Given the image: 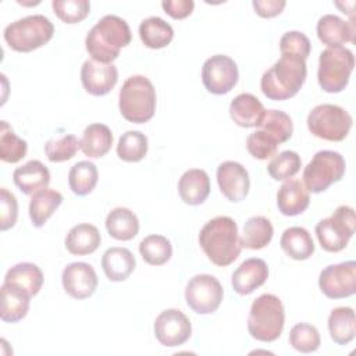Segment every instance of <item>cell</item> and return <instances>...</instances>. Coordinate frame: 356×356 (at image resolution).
<instances>
[{
    "label": "cell",
    "instance_id": "6da1fadb",
    "mask_svg": "<svg viewBox=\"0 0 356 356\" xmlns=\"http://www.w3.org/2000/svg\"><path fill=\"white\" fill-rule=\"evenodd\" d=\"M197 241L207 259L218 267L232 264L242 250L238 225L228 216H217L209 220L202 227Z\"/></svg>",
    "mask_w": 356,
    "mask_h": 356
},
{
    "label": "cell",
    "instance_id": "7a4b0ae2",
    "mask_svg": "<svg viewBox=\"0 0 356 356\" xmlns=\"http://www.w3.org/2000/svg\"><path fill=\"white\" fill-rule=\"evenodd\" d=\"M129 25L118 15H104L88 32L85 49L90 58L103 64H113L122 47L131 43Z\"/></svg>",
    "mask_w": 356,
    "mask_h": 356
},
{
    "label": "cell",
    "instance_id": "3957f363",
    "mask_svg": "<svg viewBox=\"0 0 356 356\" xmlns=\"http://www.w3.org/2000/svg\"><path fill=\"white\" fill-rule=\"evenodd\" d=\"M307 76L306 61L298 57L281 56L260 79L263 95L275 102L293 97L303 86Z\"/></svg>",
    "mask_w": 356,
    "mask_h": 356
},
{
    "label": "cell",
    "instance_id": "277c9868",
    "mask_svg": "<svg viewBox=\"0 0 356 356\" xmlns=\"http://www.w3.org/2000/svg\"><path fill=\"white\" fill-rule=\"evenodd\" d=\"M156 100V89L152 81L145 75H132L120 89V113L129 122L145 124L154 115Z\"/></svg>",
    "mask_w": 356,
    "mask_h": 356
},
{
    "label": "cell",
    "instance_id": "5b68a950",
    "mask_svg": "<svg viewBox=\"0 0 356 356\" xmlns=\"http://www.w3.org/2000/svg\"><path fill=\"white\" fill-rule=\"evenodd\" d=\"M285 310L281 299L273 293H263L250 306L248 331L260 342H274L282 334Z\"/></svg>",
    "mask_w": 356,
    "mask_h": 356
},
{
    "label": "cell",
    "instance_id": "8992f818",
    "mask_svg": "<svg viewBox=\"0 0 356 356\" xmlns=\"http://www.w3.org/2000/svg\"><path fill=\"white\" fill-rule=\"evenodd\" d=\"M53 22L42 14H33L8 24L3 36L14 51L29 53L44 46L53 38Z\"/></svg>",
    "mask_w": 356,
    "mask_h": 356
},
{
    "label": "cell",
    "instance_id": "52a82bcc",
    "mask_svg": "<svg viewBox=\"0 0 356 356\" xmlns=\"http://www.w3.org/2000/svg\"><path fill=\"white\" fill-rule=\"evenodd\" d=\"M355 68V56L346 47H327L320 53L317 81L327 93L342 92Z\"/></svg>",
    "mask_w": 356,
    "mask_h": 356
},
{
    "label": "cell",
    "instance_id": "ba28073f",
    "mask_svg": "<svg viewBox=\"0 0 356 356\" xmlns=\"http://www.w3.org/2000/svg\"><path fill=\"white\" fill-rule=\"evenodd\" d=\"M352 115L343 107L331 103L313 107L306 120L312 135L330 142L343 140L352 128Z\"/></svg>",
    "mask_w": 356,
    "mask_h": 356
},
{
    "label": "cell",
    "instance_id": "9c48e42d",
    "mask_svg": "<svg viewBox=\"0 0 356 356\" xmlns=\"http://www.w3.org/2000/svg\"><path fill=\"white\" fill-rule=\"evenodd\" d=\"M346 171V163L341 153L320 150L303 170V185L312 193H321L332 184L341 181Z\"/></svg>",
    "mask_w": 356,
    "mask_h": 356
},
{
    "label": "cell",
    "instance_id": "30bf717a",
    "mask_svg": "<svg viewBox=\"0 0 356 356\" xmlns=\"http://www.w3.org/2000/svg\"><path fill=\"white\" fill-rule=\"evenodd\" d=\"M356 218L350 206L341 204L334 213L316 225V236L325 252L337 253L343 250L355 234Z\"/></svg>",
    "mask_w": 356,
    "mask_h": 356
},
{
    "label": "cell",
    "instance_id": "8fae6325",
    "mask_svg": "<svg viewBox=\"0 0 356 356\" xmlns=\"http://www.w3.org/2000/svg\"><path fill=\"white\" fill-rule=\"evenodd\" d=\"M224 298L220 281L210 274L192 277L185 286L186 305L197 314H211L217 312Z\"/></svg>",
    "mask_w": 356,
    "mask_h": 356
},
{
    "label": "cell",
    "instance_id": "7c38bea8",
    "mask_svg": "<svg viewBox=\"0 0 356 356\" xmlns=\"http://www.w3.org/2000/svg\"><path fill=\"white\" fill-rule=\"evenodd\" d=\"M238 65L225 54L211 56L203 63L202 82L209 93L227 95L238 83Z\"/></svg>",
    "mask_w": 356,
    "mask_h": 356
},
{
    "label": "cell",
    "instance_id": "4fadbf2b",
    "mask_svg": "<svg viewBox=\"0 0 356 356\" xmlns=\"http://www.w3.org/2000/svg\"><path fill=\"white\" fill-rule=\"evenodd\" d=\"M318 286L328 299H343L356 292V261L330 264L318 275Z\"/></svg>",
    "mask_w": 356,
    "mask_h": 356
},
{
    "label": "cell",
    "instance_id": "5bb4252c",
    "mask_svg": "<svg viewBox=\"0 0 356 356\" xmlns=\"http://www.w3.org/2000/svg\"><path fill=\"white\" fill-rule=\"evenodd\" d=\"M153 331L156 339L165 348L184 345L192 334L191 320L178 309H165L154 320Z\"/></svg>",
    "mask_w": 356,
    "mask_h": 356
},
{
    "label": "cell",
    "instance_id": "9a60e30c",
    "mask_svg": "<svg viewBox=\"0 0 356 356\" xmlns=\"http://www.w3.org/2000/svg\"><path fill=\"white\" fill-rule=\"evenodd\" d=\"M61 284L67 295L82 300L92 296L97 288L99 278L95 268L85 261H74L64 267Z\"/></svg>",
    "mask_w": 356,
    "mask_h": 356
},
{
    "label": "cell",
    "instance_id": "2e32d148",
    "mask_svg": "<svg viewBox=\"0 0 356 356\" xmlns=\"http://www.w3.org/2000/svg\"><path fill=\"white\" fill-rule=\"evenodd\" d=\"M217 184L221 193L232 203L242 202L250 189L248 170L238 161H222L216 172Z\"/></svg>",
    "mask_w": 356,
    "mask_h": 356
},
{
    "label": "cell",
    "instance_id": "e0dca14e",
    "mask_svg": "<svg viewBox=\"0 0 356 356\" xmlns=\"http://www.w3.org/2000/svg\"><path fill=\"white\" fill-rule=\"evenodd\" d=\"M117 81L118 71L114 64H103L92 58L82 64L81 82L83 89L92 96H104L110 93Z\"/></svg>",
    "mask_w": 356,
    "mask_h": 356
},
{
    "label": "cell",
    "instance_id": "ac0fdd59",
    "mask_svg": "<svg viewBox=\"0 0 356 356\" xmlns=\"http://www.w3.org/2000/svg\"><path fill=\"white\" fill-rule=\"evenodd\" d=\"M317 36L328 47H342L345 43H355V19L345 21L335 14H325L317 21Z\"/></svg>",
    "mask_w": 356,
    "mask_h": 356
},
{
    "label": "cell",
    "instance_id": "d6986e66",
    "mask_svg": "<svg viewBox=\"0 0 356 356\" xmlns=\"http://www.w3.org/2000/svg\"><path fill=\"white\" fill-rule=\"evenodd\" d=\"M268 278V266L263 259L250 257L241 263L231 277V285L238 295H249Z\"/></svg>",
    "mask_w": 356,
    "mask_h": 356
},
{
    "label": "cell",
    "instance_id": "ffe728a7",
    "mask_svg": "<svg viewBox=\"0 0 356 356\" xmlns=\"http://www.w3.org/2000/svg\"><path fill=\"white\" fill-rule=\"evenodd\" d=\"M310 203V195L299 179H286L277 192V206L281 214L295 217L302 214Z\"/></svg>",
    "mask_w": 356,
    "mask_h": 356
},
{
    "label": "cell",
    "instance_id": "44dd1931",
    "mask_svg": "<svg viewBox=\"0 0 356 356\" xmlns=\"http://www.w3.org/2000/svg\"><path fill=\"white\" fill-rule=\"evenodd\" d=\"M178 193L184 203L199 206L210 195V178L204 170H186L178 181Z\"/></svg>",
    "mask_w": 356,
    "mask_h": 356
},
{
    "label": "cell",
    "instance_id": "7402d4cb",
    "mask_svg": "<svg viewBox=\"0 0 356 356\" xmlns=\"http://www.w3.org/2000/svg\"><path fill=\"white\" fill-rule=\"evenodd\" d=\"M266 108L261 102L252 93H239L229 104L232 121L242 128H256L261 124Z\"/></svg>",
    "mask_w": 356,
    "mask_h": 356
},
{
    "label": "cell",
    "instance_id": "603a6c76",
    "mask_svg": "<svg viewBox=\"0 0 356 356\" xmlns=\"http://www.w3.org/2000/svg\"><path fill=\"white\" fill-rule=\"evenodd\" d=\"M1 305H0V318L4 323H18L21 321L29 310L31 295L8 282L1 284Z\"/></svg>",
    "mask_w": 356,
    "mask_h": 356
},
{
    "label": "cell",
    "instance_id": "cb8c5ba5",
    "mask_svg": "<svg viewBox=\"0 0 356 356\" xmlns=\"http://www.w3.org/2000/svg\"><path fill=\"white\" fill-rule=\"evenodd\" d=\"M15 186L25 195H33L50 184V171L39 160H29L13 172Z\"/></svg>",
    "mask_w": 356,
    "mask_h": 356
},
{
    "label": "cell",
    "instance_id": "d4e9b609",
    "mask_svg": "<svg viewBox=\"0 0 356 356\" xmlns=\"http://www.w3.org/2000/svg\"><path fill=\"white\" fill-rule=\"evenodd\" d=\"M135 266V256L127 248H108L102 257V268L106 277L113 282L125 281L134 273Z\"/></svg>",
    "mask_w": 356,
    "mask_h": 356
},
{
    "label": "cell",
    "instance_id": "484cf974",
    "mask_svg": "<svg viewBox=\"0 0 356 356\" xmlns=\"http://www.w3.org/2000/svg\"><path fill=\"white\" fill-rule=\"evenodd\" d=\"M102 236L97 227L82 222L74 225L65 236V249L74 256H86L97 250Z\"/></svg>",
    "mask_w": 356,
    "mask_h": 356
},
{
    "label": "cell",
    "instance_id": "4316f807",
    "mask_svg": "<svg viewBox=\"0 0 356 356\" xmlns=\"http://www.w3.org/2000/svg\"><path fill=\"white\" fill-rule=\"evenodd\" d=\"M113 146L111 129L100 122L89 124L81 138V150L89 159L106 156Z\"/></svg>",
    "mask_w": 356,
    "mask_h": 356
},
{
    "label": "cell",
    "instance_id": "83f0119b",
    "mask_svg": "<svg viewBox=\"0 0 356 356\" xmlns=\"http://www.w3.org/2000/svg\"><path fill=\"white\" fill-rule=\"evenodd\" d=\"M63 203V195L50 188H44L31 195L29 218L36 228L43 227Z\"/></svg>",
    "mask_w": 356,
    "mask_h": 356
},
{
    "label": "cell",
    "instance_id": "f1b7e54d",
    "mask_svg": "<svg viewBox=\"0 0 356 356\" xmlns=\"http://www.w3.org/2000/svg\"><path fill=\"white\" fill-rule=\"evenodd\" d=\"M281 249L293 260H307L314 253V242L309 231L303 227L286 228L280 239Z\"/></svg>",
    "mask_w": 356,
    "mask_h": 356
},
{
    "label": "cell",
    "instance_id": "f546056e",
    "mask_svg": "<svg viewBox=\"0 0 356 356\" xmlns=\"http://www.w3.org/2000/svg\"><path fill=\"white\" fill-rule=\"evenodd\" d=\"M328 332L331 339L338 345H348L356 335L355 312L349 306H339L330 312Z\"/></svg>",
    "mask_w": 356,
    "mask_h": 356
},
{
    "label": "cell",
    "instance_id": "4dcf8cb0",
    "mask_svg": "<svg viewBox=\"0 0 356 356\" xmlns=\"http://www.w3.org/2000/svg\"><path fill=\"white\" fill-rule=\"evenodd\" d=\"M106 229L117 241H131L139 232L136 214L127 207H115L106 217Z\"/></svg>",
    "mask_w": 356,
    "mask_h": 356
},
{
    "label": "cell",
    "instance_id": "1f68e13d",
    "mask_svg": "<svg viewBox=\"0 0 356 356\" xmlns=\"http://www.w3.org/2000/svg\"><path fill=\"white\" fill-rule=\"evenodd\" d=\"M3 282L13 284L26 291L31 296H35L42 289L43 273L40 267L36 266L35 263L22 261L7 270Z\"/></svg>",
    "mask_w": 356,
    "mask_h": 356
},
{
    "label": "cell",
    "instance_id": "d6a6232c",
    "mask_svg": "<svg viewBox=\"0 0 356 356\" xmlns=\"http://www.w3.org/2000/svg\"><path fill=\"white\" fill-rule=\"evenodd\" d=\"M273 235L274 228L271 221L263 216H253L245 222L239 241L242 248L259 250L266 248L271 242Z\"/></svg>",
    "mask_w": 356,
    "mask_h": 356
},
{
    "label": "cell",
    "instance_id": "836d02e7",
    "mask_svg": "<svg viewBox=\"0 0 356 356\" xmlns=\"http://www.w3.org/2000/svg\"><path fill=\"white\" fill-rule=\"evenodd\" d=\"M139 38L146 47L157 50L171 43L174 39V29L163 18L149 17L139 25Z\"/></svg>",
    "mask_w": 356,
    "mask_h": 356
},
{
    "label": "cell",
    "instance_id": "e575fe53",
    "mask_svg": "<svg viewBox=\"0 0 356 356\" xmlns=\"http://www.w3.org/2000/svg\"><path fill=\"white\" fill-rule=\"evenodd\" d=\"M99 172L96 165L89 160L74 164L68 172V185L76 196L89 195L97 185Z\"/></svg>",
    "mask_w": 356,
    "mask_h": 356
},
{
    "label": "cell",
    "instance_id": "d590c367",
    "mask_svg": "<svg viewBox=\"0 0 356 356\" xmlns=\"http://www.w3.org/2000/svg\"><path fill=\"white\" fill-rule=\"evenodd\" d=\"M149 149L147 136L139 131H127L117 143V156L127 163H138L145 159Z\"/></svg>",
    "mask_w": 356,
    "mask_h": 356
},
{
    "label": "cell",
    "instance_id": "8d00e7d4",
    "mask_svg": "<svg viewBox=\"0 0 356 356\" xmlns=\"http://www.w3.org/2000/svg\"><path fill=\"white\" fill-rule=\"evenodd\" d=\"M139 253L142 259L150 266H163L172 256L171 242L163 235H147L139 243Z\"/></svg>",
    "mask_w": 356,
    "mask_h": 356
},
{
    "label": "cell",
    "instance_id": "74e56055",
    "mask_svg": "<svg viewBox=\"0 0 356 356\" xmlns=\"http://www.w3.org/2000/svg\"><path fill=\"white\" fill-rule=\"evenodd\" d=\"M259 129H263L267 135H270L278 145L285 143L291 139L293 134V122L292 118L281 110H266L261 124Z\"/></svg>",
    "mask_w": 356,
    "mask_h": 356
},
{
    "label": "cell",
    "instance_id": "f35d334b",
    "mask_svg": "<svg viewBox=\"0 0 356 356\" xmlns=\"http://www.w3.org/2000/svg\"><path fill=\"white\" fill-rule=\"evenodd\" d=\"M28 143L19 138L7 121L0 124V159L4 163H18L26 156Z\"/></svg>",
    "mask_w": 356,
    "mask_h": 356
},
{
    "label": "cell",
    "instance_id": "ab89813d",
    "mask_svg": "<svg viewBox=\"0 0 356 356\" xmlns=\"http://www.w3.org/2000/svg\"><path fill=\"white\" fill-rule=\"evenodd\" d=\"M302 167L300 156L293 150H284L271 157L267 171L274 181L291 179Z\"/></svg>",
    "mask_w": 356,
    "mask_h": 356
},
{
    "label": "cell",
    "instance_id": "60d3db41",
    "mask_svg": "<svg viewBox=\"0 0 356 356\" xmlns=\"http://www.w3.org/2000/svg\"><path fill=\"white\" fill-rule=\"evenodd\" d=\"M318 330L309 323H298L289 331V345L300 353H312L320 348Z\"/></svg>",
    "mask_w": 356,
    "mask_h": 356
},
{
    "label": "cell",
    "instance_id": "b9f144b4",
    "mask_svg": "<svg viewBox=\"0 0 356 356\" xmlns=\"http://www.w3.org/2000/svg\"><path fill=\"white\" fill-rule=\"evenodd\" d=\"M79 149L81 140L75 135L67 134L47 140L44 145V154L51 163H63L71 160Z\"/></svg>",
    "mask_w": 356,
    "mask_h": 356
},
{
    "label": "cell",
    "instance_id": "7bdbcfd3",
    "mask_svg": "<svg viewBox=\"0 0 356 356\" xmlns=\"http://www.w3.org/2000/svg\"><path fill=\"white\" fill-rule=\"evenodd\" d=\"M51 7L58 19L64 24H79L90 13L88 0H53Z\"/></svg>",
    "mask_w": 356,
    "mask_h": 356
},
{
    "label": "cell",
    "instance_id": "ee69618b",
    "mask_svg": "<svg viewBox=\"0 0 356 356\" xmlns=\"http://www.w3.org/2000/svg\"><path fill=\"white\" fill-rule=\"evenodd\" d=\"M312 50V44L309 38L299 31H288L280 39V51L281 56L298 57L302 60H307Z\"/></svg>",
    "mask_w": 356,
    "mask_h": 356
},
{
    "label": "cell",
    "instance_id": "f6af8a7d",
    "mask_svg": "<svg viewBox=\"0 0 356 356\" xmlns=\"http://www.w3.org/2000/svg\"><path fill=\"white\" fill-rule=\"evenodd\" d=\"M278 143L263 129H256L246 138V149L249 154L257 160H267L277 154Z\"/></svg>",
    "mask_w": 356,
    "mask_h": 356
},
{
    "label": "cell",
    "instance_id": "bcb514c9",
    "mask_svg": "<svg viewBox=\"0 0 356 356\" xmlns=\"http://www.w3.org/2000/svg\"><path fill=\"white\" fill-rule=\"evenodd\" d=\"M18 218L17 197L7 189L0 188V229L7 231L13 228Z\"/></svg>",
    "mask_w": 356,
    "mask_h": 356
},
{
    "label": "cell",
    "instance_id": "7dc6e473",
    "mask_svg": "<svg viewBox=\"0 0 356 356\" xmlns=\"http://www.w3.org/2000/svg\"><path fill=\"white\" fill-rule=\"evenodd\" d=\"M161 7L171 18L184 19L192 14L195 3L192 0H164L161 1Z\"/></svg>",
    "mask_w": 356,
    "mask_h": 356
},
{
    "label": "cell",
    "instance_id": "c3c4849f",
    "mask_svg": "<svg viewBox=\"0 0 356 356\" xmlns=\"http://www.w3.org/2000/svg\"><path fill=\"white\" fill-rule=\"evenodd\" d=\"M256 14L261 18H274L282 13L286 6L285 0H253Z\"/></svg>",
    "mask_w": 356,
    "mask_h": 356
}]
</instances>
